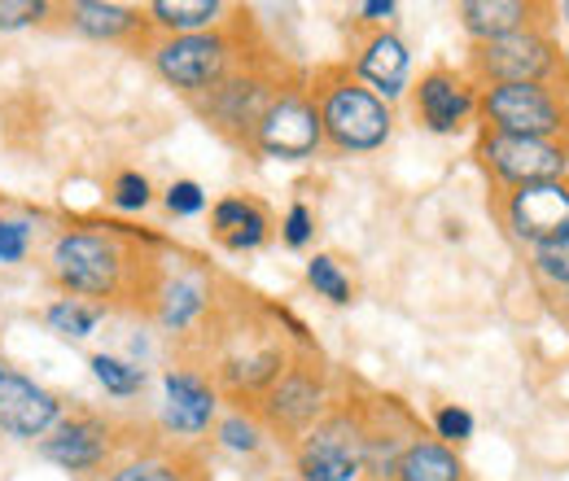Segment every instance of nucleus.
<instances>
[{
	"label": "nucleus",
	"instance_id": "33",
	"mask_svg": "<svg viewBox=\"0 0 569 481\" xmlns=\"http://www.w3.org/2000/svg\"><path fill=\"white\" fill-rule=\"evenodd\" d=\"M223 442H228V447H237V451H254V447H259L254 429H250V424H241V420H228V424H223Z\"/></svg>",
	"mask_w": 569,
	"mask_h": 481
},
{
	"label": "nucleus",
	"instance_id": "27",
	"mask_svg": "<svg viewBox=\"0 0 569 481\" xmlns=\"http://www.w3.org/2000/svg\"><path fill=\"white\" fill-rule=\"evenodd\" d=\"M44 13V4L40 0H4L0 4V27L9 31V27H27V22H36Z\"/></svg>",
	"mask_w": 569,
	"mask_h": 481
},
{
	"label": "nucleus",
	"instance_id": "18",
	"mask_svg": "<svg viewBox=\"0 0 569 481\" xmlns=\"http://www.w3.org/2000/svg\"><path fill=\"white\" fill-rule=\"evenodd\" d=\"M272 412L289 420V424H302V420H311V415L320 412V390L311 381H302V377H289V381H281V390L272 394Z\"/></svg>",
	"mask_w": 569,
	"mask_h": 481
},
{
	"label": "nucleus",
	"instance_id": "22",
	"mask_svg": "<svg viewBox=\"0 0 569 481\" xmlns=\"http://www.w3.org/2000/svg\"><path fill=\"white\" fill-rule=\"evenodd\" d=\"M101 320V311L97 307H79V302H58L53 311H49V324L58 329V333H67V338H88L92 333V324Z\"/></svg>",
	"mask_w": 569,
	"mask_h": 481
},
{
	"label": "nucleus",
	"instance_id": "17",
	"mask_svg": "<svg viewBox=\"0 0 569 481\" xmlns=\"http://www.w3.org/2000/svg\"><path fill=\"white\" fill-rule=\"evenodd\" d=\"M399 481H460V464L447 447H412L399 464Z\"/></svg>",
	"mask_w": 569,
	"mask_h": 481
},
{
	"label": "nucleus",
	"instance_id": "14",
	"mask_svg": "<svg viewBox=\"0 0 569 481\" xmlns=\"http://www.w3.org/2000/svg\"><path fill=\"white\" fill-rule=\"evenodd\" d=\"M521 18H526V4H517V0H473V4H465V27L473 36H487V40L517 36Z\"/></svg>",
	"mask_w": 569,
	"mask_h": 481
},
{
	"label": "nucleus",
	"instance_id": "23",
	"mask_svg": "<svg viewBox=\"0 0 569 481\" xmlns=\"http://www.w3.org/2000/svg\"><path fill=\"white\" fill-rule=\"evenodd\" d=\"M307 275H311V284H316L329 302H347V298H351V284L342 280V272H338V263H333V259H325V254H320V259H311Z\"/></svg>",
	"mask_w": 569,
	"mask_h": 481
},
{
	"label": "nucleus",
	"instance_id": "4",
	"mask_svg": "<svg viewBox=\"0 0 569 481\" xmlns=\"http://www.w3.org/2000/svg\"><path fill=\"white\" fill-rule=\"evenodd\" d=\"M487 114L503 128V137L539 140L543 132L561 128L557 106H552L548 92L535 88V83H499L496 92L487 97Z\"/></svg>",
	"mask_w": 569,
	"mask_h": 481
},
{
	"label": "nucleus",
	"instance_id": "12",
	"mask_svg": "<svg viewBox=\"0 0 569 481\" xmlns=\"http://www.w3.org/2000/svg\"><path fill=\"white\" fill-rule=\"evenodd\" d=\"M211 390L198 381V377H167V424L180 429V433H202L211 424Z\"/></svg>",
	"mask_w": 569,
	"mask_h": 481
},
{
	"label": "nucleus",
	"instance_id": "20",
	"mask_svg": "<svg viewBox=\"0 0 569 481\" xmlns=\"http://www.w3.org/2000/svg\"><path fill=\"white\" fill-rule=\"evenodd\" d=\"M219 4L214 0H158L153 4V18L162 27H176V31H193V27H207L214 22Z\"/></svg>",
	"mask_w": 569,
	"mask_h": 481
},
{
	"label": "nucleus",
	"instance_id": "28",
	"mask_svg": "<svg viewBox=\"0 0 569 481\" xmlns=\"http://www.w3.org/2000/svg\"><path fill=\"white\" fill-rule=\"evenodd\" d=\"M114 202L123 210H137L149 202V184H144V176H119V184H114Z\"/></svg>",
	"mask_w": 569,
	"mask_h": 481
},
{
	"label": "nucleus",
	"instance_id": "31",
	"mask_svg": "<svg viewBox=\"0 0 569 481\" xmlns=\"http://www.w3.org/2000/svg\"><path fill=\"white\" fill-rule=\"evenodd\" d=\"M438 433L460 442V438L473 433V420H469V412H460V408H447V412H438Z\"/></svg>",
	"mask_w": 569,
	"mask_h": 481
},
{
	"label": "nucleus",
	"instance_id": "21",
	"mask_svg": "<svg viewBox=\"0 0 569 481\" xmlns=\"http://www.w3.org/2000/svg\"><path fill=\"white\" fill-rule=\"evenodd\" d=\"M92 372H97V381H101L106 390H114V394H137L144 385L141 368H128V363H119V359H110V354H97V359H92Z\"/></svg>",
	"mask_w": 569,
	"mask_h": 481
},
{
	"label": "nucleus",
	"instance_id": "11",
	"mask_svg": "<svg viewBox=\"0 0 569 481\" xmlns=\"http://www.w3.org/2000/svg\"><path fill=\"white\" fill-rule=\"evenodd\" d=\"M487 70L503 74V83H535L548 70V44L535 36H503L487 44Z\"/></svg>",
	"mask_w": 569,
	"mask_h": 481
},
{
	"label": "nucleus",
	"instance_id": "10",
	"mask_svg": "<svg viewBox=\"0 0 569 481\" xmlns=\"http://www.w3.org/2000/svg\"><path fill=\"white\" fill-rule=\"evenodd\" d=\"M40 451H44V460H53V464H62V469H71V473H83V469H97V464L106 460L110 442H106V429H101V424H92V420H71V424H62L53 438H44Z\"/></svg>",
	"mask_w": 569,
	"mask_h": 481
},
{
	"label": "nucleus",
	"instance_id": "2",
	"mask_svg": "<svg viewBox=\"0 0 569 481\" xmlns=\"http://www.w3.org/2000/svg\"><path fill=\"white\" fill-rule=\"evenodd\" d=\"M325 128H329V137L338 140L342 149H377L381 140L390 137V114H386V106L372 92L347 83V88L329 92Z\"/></svg>",
	"mask_w": 569,
	"mask_h": 481
},
{
	"label": "nucleus",
	"instance_id": "30",
	"mask_svg": "<svg viewBox=\"0 0 569 481\" xmlns=\"http://www.w3.org/2000/svg\"><path fill=\"white\" fill-rule=\"evenodd\" d=\"M114 481H180V473L167 464H128L114 473Z\"/></svg>",
	"mask_w": 569,
	"mask_h": 481
},
{
	"label": "nucleus",
	"instance_id": "15",
	"mask_svg": "<svg viewBox=\"0 0 569 481\" xmlns=\"http://www.w3.org/2000/svg\"><path fill=\"white\" fill-rule=\"evenodd\" d=\"M359 70H363L377 88L399 92V88H403V74H408V53H403V44H399L395 36H377V40L368 44V53L359 58Z\"/></svg>",
	"mask_w": 569,
	"mask_h": 481
},
{
	"label": "nucleus",
	"instance_id": "26",
	"mask_svg": "<svg viewBox=\"0 0 569 481\" xmlns=\"http://www.w3.org/2000/svg\"><path fill=\"white\" fill-rule=\"evenodd\" d=\"M27 223H18V219H9V223H0V263H18L22 254H27Z\"/></svg>",
	"mask_w": 569,
	"mask_h": 481
},
{
	"label": "nucleus",
	"instance_id": "3",
	"mask_svg": "<svg viewBox=\"0 0 569 481\" xmlns=\"http://www.w3.org/2000/svg\"><path fill=\"white\" fill-rule=\"evenodd\" d=\"M359 469H363V438L342 420L316 429L298 451V473L307 481H356Z\"/></svg>",
	"mask_w": 569,
	"mask_h": 481
},
{
	"label": "nucleus",
	"instance_id": "16",
	"mask_svg": "<svg viewBox=\"0 0 569 481\" xmlns=\"http://www.w3.org/2000/svg\"><path fill=\"white\" fill-rule=\"evenodd\" d=\"M214 232L232 245V250H246V245H259L263 241V214L250 202H219L214 207Z\"/></svg>",
	"mask_w": 569,
	"mask_h": 481
},
{
	"label": "nucleus",
	"instance_id": "13",
	"mask_svg": "<svg viewBox=\"0 0 569 481\" xmlns=\"http://www.w3.org/2000/svg\"><path fill=\"white\" fill-rule=\"evenodd\" d=\"M421 114L433 132H451L469 114V92L451 74H429L421 83Z\"/></svg>",
	"mask_w": 569,
	"mask_h": 481
},
{
	"label": "nucleus",
	"instance_id": "34",
	"mask_svg": "<svg viewBox=\"0 0 569 481\" xmlns=\"http://www.w3.org/2000/svg\"><path fill=\"white\" fill-rule=\"evenodd\" d=\"M363 13H368V18H390L395 4H390V0H372V4H363Z\"/></svg>",
	"mask_w": 569,
	"mask_h": 481
},
{
	"label": "nucleus",
	"instance_id": "32",
	"mask_svg": "<svg viewBox=\"0 0 569 481\" xmlns=\"http://www.w3.org/2000/svg\"><path fill=\"white\" fill-rule=\"evenodd\" d=\"M307 237H311V214H307V207H293L289 219H284V241L289 245H302Z\"/></svg>",
	"mask_w": 569,
	"mask_h": 481
},
{
	"label": "nucleus",
	"instance_id": "7",
	"mask_svg": "<svg viewBox=\"0 0 569 481\" xmlns=\"http://www.w3.org/2000/svg\"><path fill=\"white\" fill-rule=\"evenodd\" d=\"M487 158L496 162L499 176H508L517 184H548L566 167L561 149H552V144L530 137H496L487 144Z\"/></svg>",
	"mask_w": 569,
	"mask_h": 481
},
{
	"label": "nucleus",
	"instance_id": "9",
	"mask_svg": "<svg viewBox=\"0 0 569 481\" xmlns=\"http://www.w3.org/2000/svg\"><path fill=\"white\" fill-rule=\"evenodd\" d=\"M223 62V44L211 36H180L158 49V70L180 88H207Z\"/></svg>",
	"mask_w": 569,
	"mask_h": 481
},
{
	"label": "nucleus",
	"instance_id": "25",
	"mask_svg": "<svg viewBox=\"0 0 569 481\" xmlns=\"http://www.w3.org/2000/svg\"><path fill=\"white\" fill-rule=\"evenodd\" d=\"M539 268L552 275V280H566L569 284V237H557V241H543L539 245Z\"/></svg>",
	"mask_w": 569,
	"mask_h": 481
},
{
	"label": "nucleus",
	"instance_id": "8",
	"mask_svg": "<svg viewBox=\"0 0 569 481\" xmlns=\"http://www.w3.org/2000/svg\"><path fill=\"white\" fill-rule=\"evenodd\" d=\"M259 140L268 153L277 158H307L320 144V119L311 106L302 101H277L263 119H259Z\"/></svg>",
	"mask_w": 569,
	"mask_h": 481
},
{
	"label": "nucleus",
	"instance_id": "24",
	"mask_svg": "<svg viewBox=\"0 0 569 481\" xmlns=\"http://www.w3.org/2000/svg\"><path fill=\"white\" fill-rule=\"evenodd\" d=\"M198 307H202V289H198V284H171V289H167V307H162V320L180 329V324H184V320H189Z\"/></svg>",
	"mask_w": 569,
	"mask_h": 481
},
{
	"label": "nucleus",
	"instance_id": "6",
	"mask_svg": "<svg viewBox=\"0 0 569 481\" xmlns=\"http://www.w3.org/2000/svg\"><path fill=\"white\" fill-rule=\"evenodd\" d=\"M512 228L521 237L557 241L569 237V193L561 184H521V193L512 198Z\"/></svg>",
	"mask_w": 569,
	"mask_h": 481
},
{
	"label": "nucleus",
	"instance_id": "29",
	"mask_svg": "<svg viewBox=\"0 0 569 481\" xmlns=\"http://www.w3.org/2000/svg\"><path fill=\"white\" fill-rule=\"evenodd\" d=\"M167 207L176 210V214H198V210H202V189L189 184V180H180V184H171Z\"/></svg>",
	"mask_w": 569,
	"mask_h": 481
},
{
	"label": "nucleus",
	"instance_id": "1",
	"mask_svg": "<svg viewBox=\"0 0 569 481\" xmlns=\"http://www.w3.org/2000/svg\"><path fill=\"white\" fill-rule=\"evenodd\" d=\"M53 272L74 293H110L119 284V250L97 232H71L53 250Z\"/></svg>",
	"mask_w": 569,
	"mask_h": 481
},
{
	"label": "nucleus",
	"instance_id": "19",
	"mask_svg": "<svg viewBox=\"0 0 569 481\" xmlns=\"http://www.w3.org/2000/svg\"><path fill=\"white\" fill-rule=\"evenodd\" d=\"M137 18L128 13V9H119V4H74V27L79 31H88V36H106V40H114V36H123L128 27H132Z\"/></svg>",
	"mask_w": 569,
	"mask_h": 481
},
{
	"label": "nucleus",
	"instance_id": "5",
	"mask_svg": "<svg viewBox=\"0 0 569 481\" xmlns=\"http://www.w3.org/2000/svg\"><path fill=\"white\" fill-rule=\"evenodd\" d=\"M58 420V399L27 377L0 372V429L13 438H40Z\"/></svg>",
	"mask_w": 569,
	"mask_h": 481
}]
</instances>
